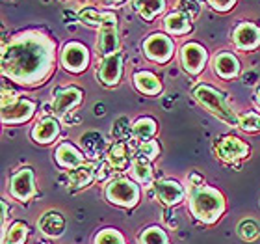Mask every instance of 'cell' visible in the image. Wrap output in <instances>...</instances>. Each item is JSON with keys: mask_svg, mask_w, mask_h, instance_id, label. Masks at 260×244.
Listing matches in <instances>:
<instances>
[{"mask_svg": "<svg viewBox=\"0 0 260 244\" xmlns=\"http://www.w3.org/2000/svg\"><path fill=\"white\" fill-rule=\"evenodd\" d=\"M56 67V41L39 30L13 36L2 49V76L22 88H38Z\"/></svg>", "mask_w": 260, "mask_h": 244, "instance_id": "cell-1", "label": "cell"}, {"mask_svg": "<svg viewBox=\"0 0 260 244\" xmlns=\"http://www.w3.org/2000/svg\"><path fill=\"white\" fill-rule=\"evenodd\" d=\"M186 205L188 212L205 226H214L227 212V198L221 190L208 184H190L186 188Z\"/></svg>", "mask_w": 260, "mask_h": 244, "instance_id": "cell-2", "label": "cell"}, {"mask_svg": "<svg viewBox=\"0 0 260 244\" xmlns=\"http://www.w3.org/2000/svg\"><path fill=\"white\" fill-rule=\"evenodd\" d=\"M193 97L214 118L227 123L229 127H238V114L229 106L227 97L219 90H216L210 84H201V86H197L193 90Z\"/></svg>", "mask_w": 260, "mask_h": 244, "instance_id": "cell-3", "label": "cell"}, {"mask_svg": "<svg viewBox=\"0 0 260 244\" xmlns=\"http://www.w3.org/2000/svg\"><path fill=\"white\" fill-rule=\"evenodd\" d=\"M104 198L110 205L121 209H134L141 201V186L130 177H115L104 186Z\"/></svg>", "mask_w": 260, "mask_h": 244, "instance_id": "cell-4", "label": "cell"}, {"mask_svg": "<svg viewBox=\"0 0 260 244\" xmlns=\"http://www.w3.org/2000/svg\"><path fill=\"white\" fill-rule=\"evenodd\" d=\"M34 114H36L34 101L21 97L10 90L2 93V123L4 125H22L32 120Z\"/></svg>", "mask_w": 260, "mask_h": 244, "instance_id": "cell-5", "label": "cell"}, {"mask_svg": "<svg viewBox=\"0 0 260 244\" xmlns=\"http://www.w3.org/2000/svg\"><path fill=\"white\" fill-rule=\"evenodd\" d=\"M214 153L219 160L227 164H236L242 162L251 155V147L247 142H244L242 138L234 134L221 136L214 142Z\"/></svg>", "mask_w": 260, "mask_h": 244, "instance_id": "cell-6", "label": "cell"}, {"mask_svg": "<svg viewBox=\"0 0 260 244\" xmlns=\"http://www.w3.org/2000/svg\"><path fill=\"white\" fill-rule=\"evenodd\" d=\"M8 194L15 201L28 203L38 196V186H36V177H34L32 168H21L19 172L11 175L8 181Z\"/></svg>", "mask_w": 260, "mask_h": 244, "instance_id": "cell-7", "label": "cell"}, {"mask_svg": "<svg viewBox=\"0 0 260 244\" xmlns=\"http://www.w3.org/2000/svg\"><path fill=\"white\" fill-rule=\"evenodd\" d=\"M60 64L69 73H82L89 65V50L80 41H69L60 52Z\"/></svg>", "mask_w": 260, "mask_h": 244, "instance_id": "cell-8", "label": "cell"}, {"mask_svg": "<svg viewBox=\"0 0 260 244\" xmlns=\"http://www.w3.org/2000/svg\"><path fill=\"white\" fill-rule=\"evenodd\" d=\"M143 55L154 64H168L175 55L173 39L166 34H152L143 41Z\"/></svg>", "mask_w": 260, "mask_h": 244, "instance_id": "cell-9", "label": "cell"}, {"mask_svg": "<svg viewBox=\"0 0 260 244\" xmlns=\"http://www.w3.org/2000/svg\"><path fill=\"white\" fill-rule=\"evenodd\" d=\"M152 194L164 207H179L186 201L188 192L179 181L162 179L152 184Z\"/></svg>", "mask_w": 260, "mask_h": 244, "instance_id": "cell-10", "label": "cell"}, {"mask_svg": "<svg viewBox=\"0 0 260 244\" xmlns=\"http://www.w3.org/2000/svg\"><path fill=\"white\" fill-rule=\"evenodd\" d=\"M208 62V52L203 45L190 41L180 50V64L188 75H199Z\"/></svg>", "mask_w": 260, "mask_h": 244, "instance_id": "cell-11", "label": "cell"}, {"mask_svg": "<svg viewBox=\"0 0 260 244\" xmlns=\"http://www.w3.org/2000/svg\"><path fill=\"white\" fill-rule=\"evenodd\" d=\"M97 78L103 82L104 86H117L121 78H123V55L121 52H114V55L110 56H104L103 62L99 64Z\"/></svg>", "mask_w": 260, "mask_h": 244, "instance_id": "cell-12", "label": "cell"}, {"mask_svg": "<svg viewBox=\"0 0 260 244\" xmlns=\"http://www.w3.org/2000/svg\"><path fill=\"white\" fill-rule=\"evenodd\" d=\"M82 90L76 86L58 88L54 90V97H52V112L54 116H65L71 110L76 109L82 101Z\"/></svg>", "mask_w": 260, "mask_h": 244, "instance_id": "cell-13", "label": "cell"}, {"mask_svg": "<svg viewBox=\"0 0 260 244\" xmlns=\"http://www.w3.org/2000/svg\"><path fill=\"white\" fill-rule=\"evenodd\" d=\"M60 121L56 120L54 116H47V118L38 120V123L34 125L32 130H30V138L39 146H49L60 136Z\"/></svg>", "mask_w": 260, "mask_h": 244, "instance_id": "cell-14", "label": "cell"}, {"mask_svg": "<svg viewBox=\"0 0 260 244\" xmlns=\"http://www.w3.org/2000/svg\"><path fill=\"white\" fill-rule=\"evenodd\" d=\"M54 160L56 164L63 170H78L82 166H86V157H84V153L75 147L73 144L69 142H61L60 146L56 147L54 151Z\"/></svg>", "mask_w": 260, "mask_h": 244, "instance_id": "cell-15", "label": "cell"}, {"mask_svg": "<svg viewBox=\"0 0 260 244\" xmlns=\"http://www.w3.org/2000/svg\"><path fill=\"white\" fill-rule=\"evenodd\" d=\"M233 41L240 50H255L260 47V28L253 22H242L234 28Z\"/></svg>", "mask_w": 260, "mask_h": 244, "instance_id": "cell-16", "label": "cell"}, {"mask_svg": "<svg viewBox=\"0 0 260 244\" xmlns=\"http://www.w3.org/2000/svg\"><path fill=\"white\" fill-rule=\"evenodd\" d=\"M65 216L60 211H49L41 214L38 220V231L47 239H60L65 233Z\"/></svg>", "mask_w": 260, "mask_h": 244, "instance_id": "cell-17", "label": "cell"}, {"mask_svg": "<svg viewBox=\"0 0 260 244\" xmlns=\"http://www.w3.org/2000/svg\"><path fill=\"white\" fill-rule=\"evenodd\" d=\"M214 71L223 80H233L242 73V65H240V60L233 52L221 50V52H217L214 56Z\"/></svg>", "mask_w": 260, "mask_h": 244, "instance_id": "cell-18", "label": "cell"}, {"mask_svg": "<svg viewBox=\"0 0 260 244\" xmlns=\"http://www.w3.org/2000/svg\"><path fill=\"white\" fill-rule=\"evenodd\" d=\"M132 82H134V88L138 90L140 93L143 95H158V93H162V82L158 78L152 71H136L134 76H132Z\"/></svg>", "mask_w": 260, "mask_h": 244, "instance_id": "cell-19", "label": "cell"}, {"mask_svg": "<svg viewBox=\"0 0 260 244\" xmlns=\"http://www.w3.org/2000/svg\"><path fill=\"white\" fill-rule=\"evenodd\" d=\"M30 239V226L22 220H11L2 228V244H26Z\"/></svg>", "mask_w": 260, "mask_h": 244, "instance_id": "cell-20", "label": "cell"}, {"mask_svg": "<svg viewBox=\"0 0 260 244\" xmlns=\"http://www.w3.org/2000/svg\"><path fill=\"white\" fill-rule=\"evenodd\" d=\"M80 21L84 24H89V26H99V30L117 26V17L112 11H97L93 8H86L80 11Z\"/></svg>", "mask_w": 260, "mask_h": 244, "instance_id": "cell-21", "label": "cell"}, {"mask_svg": "<svg viewBox=\"0 0 260 244\" xmlns=\"http://www.w3.org/2000/svg\"><path fill=\"white\" fill-rule=\"evenodd\" d=\"M106 160L114 170H119V172H125L130 168L132 164V158H130L128 146H126L123 140H117L114 146L110 147L108 155H106Z\"/></svg>", "mask_w": 260, "mask_h": 244, "instance_id": "cell-22", "label": "cell"}, {"mask_svg": "<svg viewBox=\"0 0 260 244\" xmlns=\"http://www.w3.org/2000/svg\"><path fill=\"white\" fill-rule=\"evenodd\" d=\"M119 49V36H117V26L101 28L97 38V52L101 56H110L117 52Z\"/></svg>", "mask_w": 260, "mask_h": 244, "instance_id": "cell-23", "label": "cell"}, {"mask_svg": "<svg viewBox=\"0 0 260 244\" xmlns=\"http://www.w3.org/2000/svg\"><path fill=\"white\" fill-rule=\"evenodd\" d=\"M130 175L136 183L140 184H151L152 183V164L151 160H147L143 157H134L132 158V164H130Z\"/></svg>", "mask_w": 260, "mask_h": 244, "instance_id": "cell-24", "label": "cell"}, {"mask_svg": "<svg viewBox=\"0 0 260 244\" xmlns=\"http://www.w3.org/2000/svg\"><path fill=\"white\" fill-rule=\"evenodd\" d=\"M164 26L173 36H184V34H188L191 30V17L182 13V11H175V13L166 17Z\"/></svg>", "mask_w": 260, "mask_h": 244, "instance_id": "cell-25", "label": "cell"}, {"mask_svg": "<svg viewBox=\"0 0 260 244\" xmlns=\"http://www.w3.org/2000/svg\"><path fill=\"white\" fill-rule=\"evenodd\" d=\"M158 130V123L152 118H140L132 123V138L140 144L149 140H154V134Z\"/></svg>", "mask_w": 260, "mask_h": 244, "instance_id": "cell-26", "label": "cell"}, {"mask_svg": "<svg viewBox=\"0 0 260 244\" xmlns=\"http://www.w3.org/2000/svg\"><path fill=\"white\" fill-rule=\"evenodd\" d=\"M138 244H171L168 231L160 226H149L138 235Z\"/></svg>", "mask_w": 260, "mask_h": 244, "instance_id": "cell-27", "label": "cell"}, {"mask_svg": "<svg viewBox=\"0 0 260 244\" xmlns=\"http://www.w3.org/2000/svg\"><path fill=\"white\" fill-rule=\"evenodd\" d=\"M93 181H95V172H93L89 166H82V168L69 172V188L71 190L87 188Z\"/></svg>", "mask_w": 260, "mask_h": 244, "instance_id": "cell-28", "label": "cell"}, {"mask_svg": "<svg viewBox=\"0 0 260 244\" xmlns=\"http://www.w3.org/2000/svg\"><path fill=\"white\" fill-rule=\"evenodd\" d=\"M134 8L145 21H152L164 11L166 2L164 0H134Z\"/></svg>", "mask_w": 260, "mask_h": 244, "instance_id": "cell-29", "label": "cell"}, {"mask_svg": "<svg viewBox=\"0 0 260 244\" xmlns=\"http://www.w3.org/2000/svg\"><path fill=\"white\" fill-rule=\"evenodd\" d=\"M82 142V147H84V151H86V155H89V157H99L101 155V151L104 149V138L99 132H95V130H89V132H86V134L80 138Z\"/></svg>", "mask_w": 260, "mask_h": 244, "instance_id": "cell-30", "label": "cell"}, {"mask_svg": "<svg viewBox=\"0 0 260 244\" xmlns=\"http://www.w3.org/2000/svg\"><path fill=\"white\" fill-rule=\"evenodd\" d=\"M93 244H126L125 235L115 228H104L93 237Z\"/></svg>", "mask_w": 260, "mask_h": 244, "instance_id": "cell-31", "label": "cell"}, {"mask_svg": "<svg viewBox=\"0 0 260 244\" xmlns=\"http://www.w3.org/2000/svg\"><path fill=\"white\" fill-rule=\"evenodd\" d=\"M236 233H238L240 239L245 240V242H253V240L258 239L260 229H258V226H256L255 220H251V218H244V220L238 224Z\"/></svg>", "mask_w": 260, "mask_h": 244, "instance_id": "cell-32", "label": "cell"}, {"mask_svg": "<svg viewBox=\"0 0 260 244\" xmlns=\"http://www.w3.org/2000/svg\"><path fill=\"white\" fill-rule=\"evenodd\" d=\"M238 127L244 132H260V116L255 112H242L238 114Z\"/></svg>", "mask_w": 260, "mask_h": 244, "instance_id": "cell-33", "label": "cell"}, {"mask_svg": "<svg viewBox=\"0 0 260 244\" xmlns=\"http://www.w3.org/2000/svg\"><path fill=\"white\" fill-rule=\"evenodd\" d=\"M158 155H160V144H158L156 140L143 142V144H140V147H138V157H143V158H147V160H151V162Z\"/></svg>", "mask_w": 260, "mask_h": 244, "instance_id": "cell-34", "label": "cell"}, {"mask_svg": "<svg viewBox=\"0 0 260 244\" xmlns=\"http://www.w3.org/2000/svg\"><path fill=\"white\" fill-rule=\"evenodd\" d=\"M126 132H130V123L126 118H119V120L114 123V136L119 140V138H123V136L126 134Z\"/></svg>", "mask_w": 260, "mask_h": 244, "instance_id": "cell-35", "label": "cell"}, {"mask_svg": "<svg viewBox=\"0 0 260 244\" xmlns=\"http://www.w3.org/2000/svg\"><path fill=\"white\" fill-rule=\"evenodd\" d=\"M179 8L182 13H186V15H190V17L199 13V4H197L195 0H180Z\"/></svg>", "mask_w": 260, "mask_h": 244, "instance_id": "cell-36", "label": "cell"}, {"mask_svg": "<svg viewBox=\"0 0 260 244\" xmlns=\"http://www.w3.org/2000/svg\"><path fill=\"white\" fill-rule=\"evenodd\" d=\"M234 2L236 0H208V4L214 8V10H217V11H227V10H231L234 6Z\"/></svg>", "mask_w": 260, "mask_h": 244, "instance_id": "cell-37", "label": "cell"}, {"mask_svg": "<svg viewBox=\"0 0 260 244\" xmlns=\"http://www.w3.org/2000/svg\"><path fill=\"white\" fill-rule=\"evenodd\" d=\"M8 220H10V205L6 200H2V228L8 226Z\"/></svg>", "mask_w": 260, "mask_h": 244, "instance_id": "cell-38", "label": "cell"}, {"mask_svg": "<svg viewBox=\"0 0 260 244\" xmlns=\"http://www.w3.org/2000/svg\"><path fill=\"white\" fill-rule=\"evenodd\" d=\"M255 101H256V104H258V109H260V88H258V92H256V95H255Z\"/></svg>", "mask_w": 260, "mask_h": 244, "instance_id": "cell-39", "label": "cell"}, {"mask_svg": "<svg viewBox=\"0 0 260 244\" xmlns=\"http://www.w3.org/2000/svg\"><path fill=\"white\" fill-rule=\"evenodd\" d=\"M38 244H50V242H47V240H41V242H38Z\"/></svg>", "mask_w": 260, "mask_h": 244, "instance_id": "cell-40", "label": "cell"}, {"mask_svg": "<svg viewBox=\"0 0 260 244\" xmlns=\"http://www.w3.org/2000/svg\"><path fill=\"white\" fill-rule=\"evenodd\" d=\"M114 2H123V0H114Z\"/></svg>", "mask_w": 260, "mask_h": 244, "instance_id": "cell-41", "label": "cell"}]
</instances>
